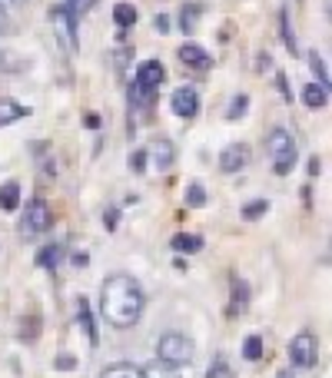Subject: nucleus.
I'll return each instance as SVG.
<instances>
[{
    "instance_id": "obj_20",
    "label": "nucleus",
    "mask_w": 332,
    "mask_h": 378,
    "mask_svg": "<svg viewBox=\"0 0 332 378\" xmlns=\"http://www.w3.org/2000/svg\"><path fill=\"white\" fill-rule=\"evenodd\" d=\"M140 378H179V368L166 365V362H150L146 368H140Z\"/></svg>"
},
{
    "instance_id": "obj_40",
    "label": "nucleus",
    "mask_w": 332,
    "mask_h": 378,
    "mask_svg": "<svg viewBox=\"0 0 332 378\" xmlns=\"http://www.w3.org/2000/svg\"><path fill=\"white\" fill-rule=\"evenodd\" d=\"M276 378H293V372H289V368H282V372H279Z\"/></svg>"
},
{
    "instance_id": "obj_23",
    "label": "nucleus",
    "mask_w": 332,
    "mask_h": 378,
    "mask_svg": "<svg viewBox=\"0 0 332 378\" xmlns=\"http://www.w3.org/2000/svg\"><path fill=\"white\" fill-rule=\"evenodd\" d=\"M100 378H140V368L130 365V362H116V365H110Z\"/></svg>"
},
{
    "instance_id": "obj_35",
    "label": "nucleus",
    "mask_w": 332,
    "mask_h": 378,
    "mask_svg": "<svg viewBox=\"0 0 332 378\" xmlns=\"http://www.w3.org/2000/svg\"><path fill=\"white\" fill-rule=\"evenodd\" d=\"M83 126H87V130H100V116H97V113H87Z\"/></svg>"
},
{
    "instance_id": "obj_14",
    "label": "nucleus",
    "mask_w": 332,
    "mask_h": 378,
    "mask_svg": "<svg viewBox=\"0 0 332 378\" xmlns=\"http://www.w3.org/2000/svg\"><path fill=\"white\" fill-rule=\"evenodd\" d=\"M303 103H306L309 110H322V106L329 103V90L319 87V83H309V87L303 90Z\"/></svg>"
},
{
    "instance_id": "obj_26",
    "label": "nucleus",
    "mask_w": 332,
    "mask_h": 378,
    "mask_svg": "<svg viewBox=\"0 0 332 378\" xmlns=\"http://www.w3.org/2000/svg\"><path fill=\"white\" fill-rule=\"evenodd\" d=\"M309 66H312V74L319 76V87L329 90V70H326V60H322L319 53H309Z\"/></svg>"
},
{
    "instance_id": "obj_34",
    "label": "nucleus",
    "mask_w": 332,
    "mask_h": 378,
    "mask_svg": "<svg viewBox=\"0 0 332 378\" xmlns=\"http://www.w3.org/2000/svg\"><path fill=\"white\" fill-rule=\"evenodd\" d=\"M276 87H279L282 90V100H286V103H293V93H289V83H286V76H276Z\"/></svg>"
},
{
    "instance_id": "obj_18",
    "label": "nucleus",
    "mask_w": 332,
    "mask_h": 378,
    "mask_svg": "<svg viewBox=\"0 0 332 378\" xmlns=\"http://www.w3.org/2000/svg\"><path fill=\"white\" fill-rule=\"evenodd\" d=\"M170 246L177 252H200L203 249V239H200V236H190V232H177V236L170 239Z\"/></svg>"
},
{
    "instance_id": "obj_9",
    "label": "nucleus",
    "mask_w": 332,
    "mask_h": 378,
    "mask_svg": "<svg viewBox=\"0 0 332 378\" xmlns=\"http://www.w3.org/2000/svg\"><path fill=\"white\" fill-rule=\"evenodd\" d=\"M246 163H249V146L246 143H233V146L219 153V169L223 173H240Z\"/></svg>"
},
{
    "instance_id": "obj_10",
    "label": "nucleus",
    "mask_w": 332,
    "mask_h": 378,
    "mask_svg": "<svg viewBox=\"0 0 332 378\" xmlns=\"http://www.w3.org/2000/svg\"><path fill=\"white\" fill-rule=\"evenodd\" d=\"M177 57H179L183 63H186L190 70H196V74H206V70L213 66V57H209V53H206L203 47H196V43H183Z\"/></svg>"
},
{
    "instance_id": "obj_1",
    "label": "nucleus",
    "mask_w": 332,
    "mask_h": 378,
    "mask_svg": "<svg viewBox=\"0 0 332 378\" xmlns=\"http://www.w3.org/2000/svg\"><path fill=\"white\" fill-rule=\"evenodd\" d=\"M143 289L137 286V279L130 276H110L103 282L100 292V315L113 328H133L143 315Z\"/></svg>"
},
{
    "instance_id": "obj_37",
    "label": "nucleus",
    "mask_w": 332,
    "mask_h": 378,
    "mask_svg": "<svg viewBox=\"0 0 332 378\" xmlns=\"http://www.w3.org/2000/svg\"><path fill=\"white\" fill-rule=\"evenodd\" d=\"M90 259H87V252H74V265H87Z\"/></svg>"
},
{
    "instance_id": "obj_19",
    "label": "nucleus",
    "mask_w": 332,
    "mask_h": 378,
    "mask_svg": "<svg viewBox=\"0 0 332 378\" xmlns=\"http://www.w3.org/2000/svg\"><path fill=\"white\" fill-rule=\"evenodd\" d=\"M263 352H266V342H263V335H246V342H243V358H246V362H259Z\"/></svg>"
},
{
    "instance_id": "obj_11",
    "label": "nucleus",
    "mask_w": 332,
    "mask_h": 378,
    "mask_svg": "<svg viewBox=\"0 0 332 378\" xmlns=\"http://www.w3.org/2000/svg\"><path fill=\"white\" fill-rule=\"evenodd\" d=\"M249 309V282L246 279H233L230 286V315H243Z\"/></svg>"
},
{
    "instance_id": "obj_30",
    "label": "nucleus",
    "mask_w": 332,
    "mask_h": 378,
    "mask_svg": "<svg viewBox=\"0 0 332 378\" xmlns=\"http://www.w3.org/2000/svg\"><path fill=\"white\" fill-rule=\"evenodd\" d=\"M53 368H57V372H74V368H77V358H74V355H57Z\"/></svg>"
},
{
    "instance_id": "obj_6",
    "label": "nucleus",
    "mask_w": 332,
    "mask_h": 378,
    "mask_svg": "<svg viewBox=\"0 0 332 378\" xmlns=\"http://www.w3.org/2000/svg\"><path fill=\"white\" fill-rule=\"evenodd\" d=\"M53 226V213L50 206L43 200H30L24 209V219H20V229H24V236H40V232H47Z\"/></svg>"
},
{
    "instance_id": "obj_2",
    "label": "nucleus",
    "mask_w": 332,
    "mask_h": 378,
    "mask_svg": "<svg viewBox=\"0 0 332 378\" xmlns=\"http://www.w3.org/2000/svg\"><path fill=\"white\" fill-rule=\"evenodd\" d=\"M266 150H269V160H272V169H276V176H289L293 173L296 160H299V150H296V139L289 130H269L266 136Z\"/></svg>"
},
{
    "instance_id": "obj_33",
    "label": "nucleus",
    "mask_w": 332,
    "mask_h": 378,
    "mask_svg": "<svg viewBox=\"0 0 332 378\" xmlns=\"http://www.w3.org/2000/svg\"><path fill=\"white\" fill-rule=\"evenodd\" d=\"M153 30H156V34H166V30H170V17H166V13L153 17Z\"/></svg>"
},
{
    "instance_id": "obj_31",
    "label": "nucleus",
    "mask_w": 332,
    "mask_h": 378,
    "mask_svg": "<svg viewBox=\"0 0 332 378\" xmlns=\"http://www.w3.org/2000/svg\"><path fill=\"white\" fill-rule=\"evenodd\" d=\"M64 7H67L70 13H74V17H80V13H83V10L90 7V0H67Z\"/></svg>"
},
{
    "instance_id": "obj_36",
    "label": "nucleus",
    "mask_w": 332,
    "mask_h": 378,
    "mask_svg": "<svg viewBox=\"0 0 332 378\" xmlns=\"http://www.w3.org/2000/svg\"><path fill=\"white\" fill-rule=\"evenodd\" d=\"M319 169H322L319 160H309V176H319Z\"/></svg>"
},
{
    "instance_id": "obj_17",
    "label": "nucleus",
    "mask_w": 332,
    "mask_h": 378,
    "mask_svg": "<svg viewBox=\"0 0 332 378\" xmlns=\"http://www.w3.org/2000/svg\"><path fill=\"white\" fill-rule=\"evenodd\" d=\"M173 160H177L173 143H170V139H160V143L153 146V163L160 166V169H170V166H173Z\"/></svg>"
},
{
    "instance_id": "obj_21",
    "label": "nucleus",
    "mask_w": 332,
    "mask_h": 378,
    "mask_svg": "<svg viewBox=\"0 0 332 378\" xmlns=\"http://www.w3.org/2000/svg\"><path fill=\"white\" fill-rule=\"evenodd\" d=\"M200 13H203V7H200V4H186V7L179 10V27H183V34H193V30H196Z\"/></svg>"
},
{
    "instance_id": "obj_15",
    "label": "nucleus",
    "mask_w": 332,
    "mask_h": 378,
    "mask_svg": "<svg viewBox=\"0 0 332 378\" xmlns=\"http://www.w3.org/2000/svg\"><path fill=\"white\" fill-rule=\"evenodd\" d=\"M17 206H20V183L11 179V183L0 186V209H4V213H13Z\"/></svg>"
},
{
    "instance_id": "obj_5",
    "label": "nucleus",
    "mask_w": 332,
    "mask_h": 378,
    "mask_svg": "<svg viewBox=\"0 0 332 378\" xmlns=\"http://www.w3.org/2000/svg\"><path fill=\"white\" fill-rule=\"evenodd\" d=\"M289 358H293L296 368H312L319 362V345H316V335L309 328H303L299 335H293V342H289Z\"/></svg>"
},
{
    "instance_id": "obj_25",
    "label": "nucleus",
    "mask_w": 332,
    "mask_h": 378,
    "mask_svg": "<svg viewBox=\"0 0 332 378\" xmlns=\"http://www.w3.org/2000/svg\"><path fill=\"white\" fill-rule=\"evenodd\" d=\"M186 206H193V209H203L206 206V189L200 183H190L186 186Z\"/></svg>"
},
{
    "instance_id": "obj_29",
    "label": "nucleus",
    "mask_w": 332,
    "mask_h": 378,
    "mask_svg": "<svg viewBox=\"0 0 332 378\" xmlns=\"http://www.w3.org/2000/svg\"><path fill=\"white\" fill-rule=\"evenodd\" d=\"M130 169H133L137 176L146 169V150H133V153H130Z\"/></svg>"
},
{
    "instance_id": "obj_39",
    "label": "nucleus",
    "mask_w": 332,
    "mask_h": 378,
    "mask_svg": "<svg viewBox=\"0 0 332 378\" xmlns=\"http://www.w3.org/2000/svg\"><path fill=\"white\" fill-rule=\"evenodd\" d=\"M269 63H272L269 60V53H259V57H256V66H269Z\"/></svg>"
},
{
    "instance_id": "obj_27",
    "label": "nucleus",
    "mask_w": 332,
    "mask_h": 378,
    "mask_svg": "<svg viewBox=\"0 0 332 378\" xmlns=\"http://www.w3.org/2000/svg\"><path fill=\"white\" fill-rule=\"evenodd\" d=\"M60 262V249L57 246H43L37 255V265H43V269H53V265Z\"/></svg>"
},
{
    "instance_id": "obj_16",
    "label": "nucleus",
    "mask_w": 332,
    "mask_h": 378,
    "mask_svg": "<svg viewBox=\"0 0 332 378\" xmlns=\"http://www.w3.org/2000/svg\"><path fill=\"white\" fill-rule=\"evenodd\" d=\"M113 20H116V27H120V30H127V27H133L137 20H140V13H137V7H133V4L120 0V4L113 7Z\"/></svg>"
},
{
    "instance_id": "obj_3",
    "label": "nucleus",
    "mask_w": 332,
    "mask_h": 378,
    "mask_svg": "<svg viewBox=\"0 0 332 378\" xmlns=\"http://www.w3.org/2000/svg\"><path fill=\"white\" fill-rule=\"evenodd\" d=\"M156 355L166 365L183 368V365H190L193 355H196V342L190 335H183V332H166L163 339L156 342Z\"/></svg>"
},
{
    "instance_id": "obj_24",
    "label": "nucleus",
    "mask_w": 332,
    "mask_h": 378,
    "mask_svg": "<svg viewBox=\"0 0 332 378\" xmlns=\"http://www.w3.org/2000/svg\"><path fill=\"white\" fill-rule=\"evenodd\" d=\"M269 213V200H253L243 206V219L246 223H256V219H263Z\"/></svg>"
},
{
    "instance_id": "obj_4",
    "label": "nucleus",
    "mask_w": 332,
    "mask_h": 378,
    "mask_svg": "<svg viewBox=\"0 0 332 378\" xmlns=\"http://www.w3.org/2000/svg\"><path fill=\"white\" fill-rule=\"evenodd\" d=\"M166 80V66L160 60H143L137 66V76H133V87H130V97L133 103H150V93L160 90V83Z\"/></svg>"
},
{
    "instance_id": "obj_7",
    "label": "nucleus",
    "mask_w": 332,
    "mask_h": 378,
    "mask_svg": "<svg viewBox=\"0 0 332 378\" xmlns=\"http://www.w3.org/2000/svg\"><path fill=\"white\" fill-rule=\"evenodd\" d=\"M50 27H53V34H57V40H60L64 50H74V47H77V17L67 10L64 4H60V7H50Z\"/></svg>"
},
{
    "instance_id": "obj_22",
    "label": "nucleus",
    "mask_w": 332,
    "mask_h": 378,
    "mask_svg": "<svg viewBox=\"0 0 332 378\" xmlns=\"http://www.w3.org/2000/svg\"><path fill=\"white\" fill-rule=\"evenodd\" d=\"M246 110H249V97H246V93H236V97H233V103L226 106V120H230V123H236L240 116H246Z\"/></svg>"
},
{
    "instance_id": "obj_8",
    "label": "nucleus",
    "mask_w": 332,
    "mask_h": 378,
    "mask_svg": "<svg viewBox=\"0 0 332 378\" xmlns=\"http://www.w3.org/2000/svg\"><path fill=\"white\" fill-rule=\"evenodd\" d=\"M170 110H173L179 120H193V116L200 113V93H196L193 87L173 90V97H170Z\"/></svg>"
},
{
    "instance_id": "obj_38",
    "label": "nucleus",
    "mask_w": 332,
    "mask_h": 378,
    "mask_svg": "<svg viewBox=\"0 0 332 378\" xmlns=\"http://www.w3.org/2000/svg\"><path fill=\"white\" fill-rule=\"evenodd\" d=\"M20 4H27V0H0V7L7 10V7H20Z\"/></svg>"
},
{
    "instance_id": "obj_13",
    "label": "nucleus",
    "mask_w": 332,
    "mask_h": 378,
    "mask_svg": "<svg viewBox=\"0 0 332 378\" xmlns=\"http://www.w3.org/2000/svg\"><path fill=\"white\" fill-rule=\"evenodd\" d=\"M24 116H30V106H20L13 100H0V126H11L17 120H24Z\"/></svg>"
},
{
    "instance_id": "obj_12",
    "label": "nucleus",
    "mask_w": 332,
    "mask_h": 378,
    "mask_svg": "<svg viewBox=\"0 0 332 378\" xmlns=\"http://www.w3.org/2000/svg\"><path fill=\"white\" fill-rule=\"evenodd\" d=\"M77 322L83 326V335H87V342L97 349L100 345V335H97V322H93V312H90V302L80 295V302H77Z\"/></svg>"
},
{
    "instance_id": "obj_28",
    "label": "nucleus",
    "mask_w": 332,
    "mask_h": 378,
    "mask_svg": "<svg viewBox=\"0 0 332 378\" xmlns=\"http://www.w3.org/2000/svg\"><path fill=\"white\" fill-rule=\"evenodd\" d=\"M279 27H282V40H286V50L296 53V34H293V27H289V13H286V10L279 13Z\"/></svg>"
},
{
    "instance_id": "obj_32",
    "label": "nucleus",
    "mask_w": 332,
    "mask_h": 378,
    "mask_svg": "<svg viewBox=\"0 0 332 378\" xmlns=\"http://www.w3.org/2000/svg\"><path fill=\"white\" fill-rule=\"evenodd\" d=\"M116 219H120V209H106V213H103V226L113 232V229H116Z\"/></svg>"
}]
</instances>
